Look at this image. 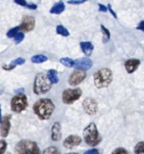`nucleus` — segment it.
Wrapping results in <instances>:
<instances>
[{
  "instance_id": "14",
  "label": "nucleus",
  "mask_w": 144,
  "mask_h": 154,
  "mask_svg": "<svg viewBox=\"0 0 144 154\" xmlns=\"http://www.w3.org/2000/svg\"><path fill=\"white\" fill-rule=\"evenodd\" d=\"M60 138H61V126L59 122H55L51 128V139L54 142H57Z\"/></svg>"
},
{
  "instance_id": "3",
  "label": "nucleus",
  "mask_w": 144,
  "mask_h": 154,
  "mask_svg": "<svg viewBox=\"0 0 144 154\" xmlns=\"http://www.w3.org/2000/svg\"><path fill=\"white\" fill-rule=\"evenodd\" d=\"M113 80V74L109 69H99L94 75V83L97 88L108 87Z\"/></svg>"
},
{
  "instance_id": "32",
  "label": "nucleus",
  "mask_w": 144,
  "mask_h": 154,
  "mask_svg": "<svg viewBox=\"0 0 144 154\" xmlns=\"http://www.w3.org/2000/svg\"><path fill=\"white\" fill-rule=\"evenodd\" d=\"M15 68V66H14V65H12V64H10V65H4L3 66V69H5V70H12L13 69H14Z\"/></svg>"
},
{
  "instance_id": "4",
  "label": "nucleus",
  "mask_w": 144,
  "mask_h": 154,
  "mask_svg": "<svg viewBox=\"0 0 144 154\" xmlns=\"http://www.w3.org/2000/svg\"><path fill=\"white\" fill-rule=\"evenodd\" d=\"M51 82L48 79L47 75L43 73H39L35 77L33 84V92L36 95H42L47 93L51 88Z\"/></svg>"
},
{
  "instance_id": "30",
  "label": "nucleus",
  "mask_w": 144,
  "mask_h": 154,
  "mask_svg": "<svg viewBox=\"0 0 144 154\" xmlns=\"http://www.w3.org/2000/svg\"><path fill=\"white\" fill-rule=\"evenodd\" d=\"M14 3L15 4H18V5H23V6H26L27 7V5H28V4H27V2L26 1H24V0H14Z\"/></svg>"
},
{
  "instance_id": "25",
  "label": "nucleus",
  "mask_w": 144,
  "mask_h": 154,
  "mask_svg": "<svg viewBox=\"0 0 144 154\" xmlns=\"http://www.w3.org/2000/svg\"><path fill=\"white\" fill-rule=\"evenodd\" d=\"M43 154H60V152L56 147H49L44 150Z\"/></svg>"
},
{
  "instance_id": "22",
  "label": "nucleus",
  "mask_w": 144,
  "mask_h": 154,
  "mask_svg": "<svg viewBox=\"0 0 144 154\" xmlns=\"http://www.w3.org/2000/svg\"><path fill=\"white\" fill-rule=\"evenodd\" d=\"M101 30L103 32V42L106 43L109 41L110 39V32L104 26V25H101Z\"/></svg>"
},
{
  "instance_id": "29",
  "label": "nucleus",
  "mask_w": 144,
  "mask_h": 154,
  "mask_svg": "<svg viewBox=\"0 0 144 154\" xmlns=\"http://www.w3.org/2000/svg\"><path fill=\"white\" fill-rule=\"evenodd\" d=\"M7 144H6V142L5 140H1L0 142V147H1V154L5 153V148H6Z\"/></svg>"
},
{
  "instance_id": "19",
  "label": "nucleus",
  "mask_w": 144,
  "mask_h": 154,
  "mask_svg": "<svg viewBox=\"0 0 144 154\" xmlns=\"http://www.w3.org/2000/svg\"><path fill=\"white\" fill-rule=\"evenodd\" d=\"M47 60H48V58L44 55H41V54L34 55L31 59L32 62H33V63H42V62L46 61Z\"/></svg>"
},
{
  "instance_id": "23",
  "label": "nucleus",
  "mask_w": 144,
  "mask_h": 154,
  "mask_svg": "<svg viewBox=\"0 0 144 154\" xmlns=\"http://www.w3.org/2000/svg\"><path fill=\"white\" fill-rule=\"evenodd\" d=\"M135 154H144V142H140L136 144L134 148Z\"/></svg>"
},
{
  "instance_id": "26",
  "label": "nucleus",
  "mask_w": 144,
  "mask_h": 154,
  "mask_svg": "<svg viewBox=\"0 0 144 154\" xmlns=\"http://www.w3.org/2000/svg\"><path fill=\"white\" fill-rule=\"evenodd\" d=\"M23 39H24V34L23 32H18L14 37V42L15 43H20Z\"/></svg>"
},
{
  "instance_id": "12",
  "label": "nucleus",
  "mask_w": 144,
  "mask_h": 154,
  "mask_svg": "<svg viewBox=\"0 0 144 154\" xmlns=\"http://www.w3.org/2000/svg\"><path fill=\"white\" fill-rule=\"evenodd\" d=\"M35 26V19L32 16H24L23 18L20 29L23 32H31Z\"/></svg>"
},
{
  "instance_id": "6",
  "label": "nucleus",
  "mask_w": 144,
  "mask_h": 154,
  "mask_svg": "<svg viewBox=\"0 0 144 154\" xmlns=\"http://www.w3.org/2000/svg\"><path fill=\"white\" fill-rule=\"evenodd\" d=\"M27 106H28L27 97L23 94L16 95L14 97H13L11 101V109L13 112L15 113L23 112V110H25Z\"/></svg>"
},
{
  "instance_id": "18",
  "label": "nucleus",
  "mask_w": 144,
  "mask_h": 154,
  "mask_svg": "<svg viewBox=\"0 0 144 154\" xmlns=\"http://www.w3.org/2000/svg\"><path fill=\"white\" fill-rule=\"evenodd\" d=\"M47 77L52 84H57L59 82L58 73L55 69H50L47 73Z\"/></svg>"
},
{
  "instance_id": "35",
  "label": "nucleus",
  "mask_w": 144,
  "mask_h": 154,
  "mask_svg": "<svg viewBox=\"0 0 144 154\" xmlns=\"http://www.w3.org/2000/svg\"><path fill=\"white\" fill-rule=\"evenodd\" d=\"M137 29H138V30H141V31H142V32H144V21H142V22L140 23V24L138 25Z\"/></svg>"
},
{
  "instance_id": "17",
  "label": "nucleus",
  "mask_w": 144,
  "mask_h": 154,
  "mask_svg": "<svg viewBox=\"0 0 144 154\" xmlns=\"http://www.w3.org/2000/svg\"><path fill=\"white\" fill-rule=\"evenodd\" d=\"M64 10H65L64 3L60 1V2H59V3H56V4L51 7V9L50 10V13H51V14H61Z\"/></svg>"
},
{
  "instance_id": "27",
  "label": "nucleus",
  "mask_w": 144,
  "mask_h": 154,
  "mask_svg": "<svg viewBox=\"0 0 144 154\" xmlns=\"http://www.w3.org/2000/svg\"><path fill=\"white\" fill-rule=\"evenodd\" d=\"M24 62H25V60H24V59H23V58H17L16 60H13V61L11 62V64L14 65V66H16V65H22V64H23Z\"/></svg>"
},
{
  "instance_id": "8",
  "label": "nucleus",
  "mask_w": 144,
  "mask_h": 154,
  "mask_svg": "<svg viewBox=\"0 0 144 154\" xmlns=\"http://www.w3.org/2000/svg\"><path fill=\"white\" fill-rule=\"evenodd\" d=\"M83 108L87 115L94 116L97 112L98 106H97V103L95 99L87 97L83 101Z\"/></svg>"
},
{
  "instance_id": "13",
  "label": "nucleus",
  "mask_w": 144,
  "mask_h": 154,
  "mask_svg": "<svg viewBox=\"0 0 144 154\" xmlns=\"http://www.w3.org/2000/svg\"><path fill=\"white\" fill-rule=\"evenodd\" d=\"M10 119L11 116H5L1 121V135L2 137H6L10 130Z\"/></svg>"
},
{
  "instance_id": "38",
  "label": "nucleus",
  "mask_w": 144,
  "mask_h": 154,
  "mask_svg": "<svg viewBox=\"0 0 144 154\" xmlns=\"http://www.w3.org/2000/svg\"><path fill=\"white\" fill-rule=\"evenodd\" d=\"M67 154H78V153H75V152H74V153H67Z\"/></svg>"
},
{
  "instance_id": "9",
  "label": "nucleus",
  "mask_w": 144,
  "mask_h": 154,
  "mask_svg": "<svg viewBox=\"0 0 144 154\" xmlns=\"http://www.w3.org/2000/svg\"><path fill=\"white\" fill-rule=\"evenodd\" d=\"M87 74L82 70H75L69 79V83L70 86H77L80 84L86 78Z\"/></svg>"
},
{
  "instance_id": "5",
  "label": "nucleus",
  "mask_w": 144,
  "mask_h": 154,
  "mask_svg": "<svg viewBox=\"0 0 144 154\" xmlns=\"http://www.w3.org/2000/svg\"><path fill=\"white\" fill-rule=\"evenodd\" d=\"M14 154H40V149L36 143L29 140H23L16 144Z\"/></svg>"
},
{
  "instance_id": "31",
  "label": "nucleus",
  "mask_w": 144,
  "mask_h": 154,
  "mask_svg": "<svg viewBox=\"0 0 144 154\" xmlns=\"http://www.w3.org/2000/svg\"><path fill=\"white\" fill-rule=\"evenodd\" d=\"M84 154H99V152L97 149H91V150L87 151Z\"/></svg>"
},
{
  "instance_id": "21",
  "label": "nucleus",
  "mask_w": 144,
  "mask_h": 154,
  "mask_svg": "<svg viewBox=\"0 0 144 154\" xmlns=\"http://www.w3.org/2000/svg\"><path fill=\"white\" fill-rule=\"evenodd\" d=\"M56 32H57L58 34H60V35L65 36V37H67V36L69 35V31H68L63 25H58V26L56 27Z\"/></svg>"
},
{
  "instance_id": "36",
  "label": "nucleus",
  "mask_w": 144,
  "mask_h": 154,
  "mask_svg": "<svg viewBox=\"0 0 144 154\" xmlns=\"http://www.w3.org/2000/svg\"><path fill=\"white\" fill-rule=\"evenodd\" d=\"M27 8L34 10V9H36V8H37V5H36L35 4H28V5H27Z\"/></svg>"
},
{
  "instance_id": "10",
  "label": "nucleus",
  "mask_w": 144,
  "mask_h": 154,
  "mask_svg": "<svg viewBox=\"0 0 144 154\" xmlns=\"http://www.w3.org/2000/svg\"><path fill=\"white\" fill-rule=\"evenodd\" d=\"M93 65V62L90 59L88 58H81L78 59L77 60H75V68L77 69V70H87L89 69Z\"/></svg>"
},
{
  "instance_id": "11",
  "label": "nucleus",
  "mask_w": 144,
  "mask_h": 154,
  "mask_svg": "<svg viewBox=\"0 0 144 154\" xmlns=\"http://www.w3.org/2000/svg\"><path fill=\"white\" fill-rule=\"evenodd\" d=\"M80 143H81V138L78 135H69L64 140L63 146L67 149H73L78 146Z\"/></svg>"
},
{
  "instance_id": "24",
  "label": "nucleus",
  "mask_w": 144,
  "mask_h": 154,
  "mask_svg": "<svg viewBox=\"0 0 144 154\" xmlns=\"http://www.w3.org/2000/svg\"><path fill=\"white\" fill-rule=\"evenodd\" d=\"M19 30H20V26L12 28L10 31H8V32H7V37H9V38L15 37V35L19 32Z\"/></svg>"
},
{
  "instance_id": "37",
  "label": "nucleus",
  "mask_w": 144,
  "mask_h": 154,
  "mask_svg": "<svg viewBox=\"0 0 144 154\" xmlns=\"http://www.w3.org/2000/svg\"><path fill=\"white\" fill-rule=\"evenodd\" d=\"M108 8H109V11H110V13L114 15V17L115 18H117V15H116V14L114 12V10L112 9V6H111V5H108Z\"/></svg>"
},
{
  "instance_id": "33",
  "label": "nucleus",
  "mask_w": 144,
  "mask_h": 154,
  "mask_svg": "<svg viewBox=\"0 0 144 154\" xmlns=\"http://www.w3.org/2000/svg\"><path fill=\"white\" fill-rule=\"evenodd\" d=\"M98 5H99V11L104 12V13H106V12L107 11V8H106L104 5H102V4H98Z\"/></svg>"
},
{
  "instance_id": "34",
  "label": "nucleus",
  "mask_w": 144,
  "mask_h": 154,
  "mask_svg": "<svg viewBox=\"0 0 144 154\" xmlns=\"http://www.w3.org/2000/svg\"><path fill=\"white\" fill-rule=\"evenodd\" d=\"M68 3L70 4V5H80V4L85 3V1L84 0L83 1H69Z\"/></svg>"
},
{
  "instance_id": "28",
  "label": "nucleus",
  "mask_w": 144,
  "mask_h": 154,
  "mask_svg": "<svg viewBox=\"0 0 144 154\" xmlns=\"http://www.w3.org/2000/svg\"><path fill=\"white\" fill-rule=\"evenodd\" d=\"M112 154H129V153H128V152H127L125 149H124V148H117V149H115V150L113 152V153Z\"/></svg>"
},
{
  "instance_id": "20",
  "label": "nucleus",
  "mask_w": 144,
  "mask_h": 154,
  "mask_svg": "<svg viewBox=\"0 0 144 154\" xmlns=\"http://www.w3.org/2000/svg\"><path fill=\"white\" fill-rule=\"evenodd\" d=\"M60 63L63 64L64 66L68 67V68H72L75 66V61L73 60H71L70 58H62L60 59Z\"/></svg>"
},
{
  "instance_id": "1",
  "label": "nucleus",
  "mask_w": 144,
  "mask_h": 154,
  "mask_svg": "<svg viewBox=\"0 0 144 154\" xmlns=\"http://www.w3.org/2000/svg\"><path fill=\"white\" fill-rule=\"evenodd\" d=\"M33 112L41 120H48L53 114L55 106L49 98H41L33 105Z\"/></svg>"
},
{
  "instance_id": "15",
  "label": "nucleus",
  "mask_w": 144,
  "mask_h": 154,
  "mask_svg": "<svg viewBox=\"0 0 144 154\" xmlns=\"http://www.w3.org/2000/svg\"><path fill=\"white\" fill-rule=\"evenodd\" d=\"M141 61L139 60H135V59H133V60H128L126 62H125V69L128 73H133L134 72L139 65H140Z\"/></svg>"
},
{
  "instance_id": "2",
  "label": "nucleus",
  "mask_w": 144,
  "mask_h": 154,
  "mask_svg": "<svg viewBox=\"0 0 144 154\" xmlns=\"http://www.w3.org/2000/svg\"><path fill=\"white\" fill-rule=\"evenodd\" d=\"M83 138L85 143L89 146H96L101 142V137L97 131V127L94 123H90L83 131Z\"/></svg>"
},
{
  "instance_id": "7",
  "label": "nucleus",
  "mask_w": 144,
  "mask_h": 154,
  "mask_svg": "<svg viewBox=\"0 0 144 154\" xmlns=\"http://www.w3.org/2000/svg\"><path fill=\"white\" fill-rule=\"evenodd\" d=\"M82 95V90L80 88H75V89H66L62 93V101L64 104L70 105L73 104L75 101H77L78 98H80Z\"/></svg>"
},
{
  "instance_id": "16",
  "label": "nucleus",
  "mask_w": 144,
  "mask_h": 154,
  "mask_svg": "<svg viewBox=\"0 0 144 154\" xmlns=\"http://www.w3.org/2000/svg\"><path fill=\"white\" fill-rule=\"evenodd\" d=\"M80 48H81L82 51L84 52V54L87 55V57L92 54L93 50H94V46H93L92 42H81Z\"/></svg>"
}]
</instances>
